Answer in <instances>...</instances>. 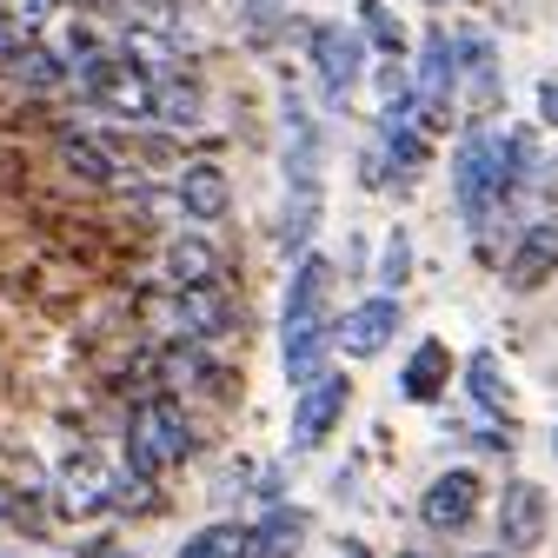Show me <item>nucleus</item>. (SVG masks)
<instances>
[{
	"mask_svg": "<svg viewBox=\"0 0 558 558\" xmlns=\"http://www.w3.org/2000/svg\"><path fill=\"white\" fill-rule=\"evenodd\" d=\"M332 551H339V558H379V551H373V545H366V538H339V545H332Z\"/></svg>",
	"mask_w": 558,
	"mask_h": 558,
	"instance_id": "obj_32",
	"label": "nucleus"
},
{
	"mask_svg": "<svg viewBox=\"0 0 558 558\" xmlns=\"http://www.w3.org/2000/svg\"><path fill=\"white\" fill-rule=\"evenodd\" d=\"M199 452V426H193V412L186 399L173 392H140L133 412H126V426H120V472L133 478H180Z\"/></svg>",
	"mask_w": 558,
	"mask_h": 558,
	"instance_id": "obj_1",
	"label": "nucleus"
},
{
	"mask_svg": "<svg viewBox=\"0 0 558 558\" xmlns=\"http://www.w3.org/2000/svg\"><path fill=\"white\" fill-rule=\"evenodd\" d=\"M293 459H272V465H259V478H253V506H287V493H293Z\"/></svg>",
	"mask_w": 558,
	"mask_h": 558,
	"instance_id": "obj_27",
	"label": "nucleus"
},
{
	"mask_svg": "<svg viewBox=\"0 0 558 558\" xmlns=\"http://www.w3.org/2000/svg\"><path fill=\"white\" fill-rule=\"evenodd\" d=\"M373 87H379V107H412V66L405 60H379Z\"/></svg>",
	"mask_w": 558,
	"mask_h": 558,
	"instance_id": "obj_28",
	"label": "nucleus"
},
{
	"mask_svg": "<svg viewBox=\"0 0 558 558\" xmlns=\"http://www.w3.org/2000/svg\"><path fill=\"white\" fill-rule=\"evenodd\" d=\"M459 386L472 399V418H499V426H512V379H506V360L499 353H465L459 366Z\"/></svg>",
	"mask_w": 558,
	"mask_h": 558,
	"instance_id": "obj_13",
	"label": "nucleus"
},
{
	"mask_svg": "<svg viewBox=\"0 0 558 558\" xmlns=\"http://www.w3.org/2000/svg\"><path fill=\"white\" fill-rule=\"evenodd\" d=\"M313 233H319V193H287V220H279V246L293 259L313 253Z\"/></svg>",
	"mask_w": 558,
	"mask_h": 558,
	"instance_id": "obj_24",
	"label": "nucleus"
},
{
	"mask_svg": "<svg viewBox=\"0 0 558 558\" xmlns=\"http://www.w3.org/2000/svg\"><path fill=\"white\" fill-rule=\"evenodd\" d=\"M53 14V0H0V21H14L21 34H40Z\"/></svg>",
	"mask_w": 558,
	"mask_h": 558,
	"instance_id": "obj_29",
	"label": "nucleus"
},
{
	"mask_svg": "<svg viewBox=\"0 0 558 558\" xmlns=\"http://www.w3.org/2000/svg\"><path fill=\"white\" fill-rule=\"evenodd\" d=\"M60 167L87 186H120V154L94 133H60Z\"/></svg>",
	"mask_w": 558,
	"mask_h": 558,
	"instance_id": "obj_21",
	"label": "nucleus"
},
{
	"mask_svg": "<svg viewBox=\"0 0 558 558\" xmlns=\"http://www.w3.org/2000/svg\"><path fill=\"white\" fill-rule=\"evenodd\" d=\"M167 326H173V339H186V345H214V339L240 332L246 313L233 306L227 287H193V293H173V300H167Z\"/></svg>",
	"mask_w": 558,
	"mask_h": 558,
	"instance_id": "obj_9",
	"label": "nucleus"
},
{
	"mask_svg": "<svg viewBox=\"0 0 558 558\" xmlns=\"http://www.w3.org/2000/svg\"><path fill=\"white\" fill-rule=\"evenodd\" d=\"M313 545V512L306 506H259L253 512V558H300Z\"/></svg>",
	"mask_w": 558,
	"mask_h": 558,
	"instance_id": "obj_14",
	"label": "nucleus"
},
{
	"mask_svg": "<svg viewBox=\"0 0 558 558\" xmlns=\"http://www.w3.org/2000/svg\"><path fill=\"white\" fill-rule=\"evenodd\" d=\"M8 74H14V87H27V94H60V87H66V60H60V47L27 40V47L8 60Z\"/></svg>",
	"mask_w": 558,
	"mask_h": 558,
	"instance_id": "obj_22",
	"label": "nucleus"
},
{
	"mask_svg": "<svg viewBox=\"0 0 558 558\" xmlns=\"http://www.w3.org/2000/svg\"><path fill=\"white\" fill-rule=\"evenodd\" d=\"M66 558H140V551L120 538V525H94V532H81L66 545Z\"/></svg>",
	"mask_w": 558,
	"mask_h": 558,
	"instance_id": "obj_26",
	"label": "nucleus"
},
{
	"mask_svg": "<svg viewBox=\"0 0 558 558\" xmlns=\"http://www.w3.org/2000/svg\"><path fill=\"white\" fill-rule=\"evenodd\" d=\"M373 272H379V293H392V300L405 293V279H412V233H405V227H392V233H386V246H379V266H373Z\"/></svg>",
	"mask_w": 558,
	"mask_h": 558,
	"instance_id": "obj_25",
	"label": "nucleus"
},
{
	"mask_svg": "<svg viewBox=\"0 0 558 558\" xmlns=\"http://www.w3.org/2000/svg\"><path fill=\"white\" fill-rule=\"evenodd\" d=\"M493 519V545L506 551V558H532V551H545L551 545V519H558V506H551V485H538V478H525V472H512L499 493H493V506H485Z\"/></svg>",
	"mask_w": 558,
	"mask_h": 558,
	"instance_id": "obj_2",
	"label": "nucleus"
},
{
	"mask_svg": "<svg viewBox=\"0 0 558 558\" xmlns=\"http://www.w3.org/2000/svg\"><path fill=\"white\" fill-rule=\"evenodd\" d=\"M399 326H405V306H399L392 293L353 300L345 313H332V353H339V360H353V366L386 360V353H392V339H399Z\"/></svg>",
	"mask_w": 558,
	"mask_h": 558,
	"instance_id": "obj_7",
	"label": "nucleus"
},
{
	"mask_svg": "<svg viewBox=\"0 0 558 558\" xmlns=\"http://www.w3.org/2000/svg\"><path fill=\"white\" fill-rule=\"evenodd\" d=\"M199 113H206V94H199V81H186L180 66L154 74V120H160V126L186 133V126H199Z\"/></svg>",
	"mask_w": 558,
	"mask_h": 558,
	"instance_id": "obj_20",
	"label": "nucleus"
},
{
	"mask_svg": "<svg viewBox=\"0 0 558 558\" xmlns=\"http://www.w3.org/2000/svg\"><path fill=\"white\" fill-rule=\"evenodd\" d=\"M485 506H493V493H485L478 465H446V472H433L426 485H418L412 519L426 525L433 538H465V532L485 525Z\"/></svg>",
	"mask_w": 558,
	"mask_h": 558,
	"instance_id": "obj_3",
	"label": "nucleus"
},
{
	"mask_svg": "<svg viewBox=\"0 0 558 558\" xmlns=\"http://www.w3.org/2000/svg\"><path fill=\"white\" fill-rule=\"evenodd\" d=\"M360 34H366V47L379 53V60H405L412 53V40H405V21L386 8V0H360V21H353Z\"/></svg>",
	"mask_w": 558,
	"mask_h": 558,
	"instance_id": "obj_23",
	"label": "nucleus"
},
{
	"mask_svg": "<svg viewBox=\"0 0 558 558\" xmlns=\"http://www.w3.org/2000/svg\"><path fill=\"white\" fill-rule=\"evenodd\" d=\"M319 173H326V140H319L313 113L287 94V186L293 193H319Z\"/></svg>",
	"mask_w": 558,
	"mask_h": 558,
	"instance_id": "obj_15",
	"label": "nucleus"
},
{
	"mask_svg": "<svg viewBox=\"0 0 558 558\" xmlns=\"http://www.w3.org/2000/svg\"><path fill=\"white\" fill-rule=\"evenodd\" d=\"M459 558H506L499 545H472V551H459Z\"/></svg>",
	"mask_w": 558,
	"mask_h": 558,
	"instance_id": "obj_34",
	"label": "nucleus"
},
{
	"mask_svg": "<svg viewBox=\"0 0 558 558\" xmlns=\"http://www.w3.org/2000/svg\"><path fill=\"white\" fill-rule=\"evenodd\" d=\"M332 326H300V332H279V373H287V386H313L332 373Z\"/></svg>",
	"mask_w": 558,
	"mask_h": 558,
	"instance_id": "obj_16",
	"label": "nucleus"
},
{
	"mask_svg": "<svg viewBox=\"0 0 558 558\" xmlns=\"http://www.w3.org/2000/svg\"><path fill=\"white\" fill-rule=\"evenodd\" d=\"M173 206H180V220H193V227L227 220L233 214V180H227V167L220 160H186L180 180H173Z\"/></svg>",
	"mask_w": 558,
	"mask_h": 558,
	"instance_id": "obj_10",
	"label": "nucleus"
},
{
	"mask_svg": "<svg viewBox=\"0 0 558 558\" xmlns=\"http://www.w3.org/2000/svg\"><path fill=\"white\" fill-rule=\"evenodd\" d=\"M14 506H21V485H14V478H0V532L14 525Z\"/></svg>",
	"mask_w": 558,
	"mask_h": 558,
	"instance_id": "obj_31",
	"label": "nucleus"
},
{
	"mask_svg": "<svg viewBox=\"0 0 558 558\" xmlns=\"http://www.w3.org/2000/svg\"><path fill=\"white\" fill-rule=\"evenodd\" d=\"M107 493H113V465L87 439L66 446L47 465V506H53V519H100L107 525Z\"/></svg>",
	"mask_w": 558,
	"mask_h": 558,
	"instance_id": "obj_4",
	"label": "nucleus"
},
{
	"mask_svg": "<svg viewBox=\"0 0 558 558\" xmlns=\"http://www.w3.org/2000/svg\"><path fill=\"white\" fill-rule=\"evenodd\" d=\"M392 558H439V551H426V545H399Z\"/></svg>",
	"mask_w": 558,
	"mask_h": 558,
	"instance_id": "obj_33",
	"label": "nucleus"
},
{
	"mask_svg": "<svg viewBox=\"0 0 558 558\" xmlns=\"http://www.w3.org/2000/svg\"><path fill=\"white\" fill-rule=\"evenodd\" d=\"M332 287H339V266L326 253H300L287 272V300H279V332L332 326Z\"/></svg>",
	"mask_w": 558,
	"mask_h": 558,
	"instance_id": "obj_8",
	"label": "nucleus"
},
{
	"mask_svg": "<svg viewBox=\"0 0 558 558\" xmlns=\"http://www.w3.org/2000/svg\"><path fill=\"white\" fill-rule=\"evenodd\" d=\"M551 459H558V426H551Z\"/></svg>",
	"mask_w": 558,
	"mask_h": 558,
	"instance_id": "obj_35",
	"label": "nucleus"
},
{
	"mask_svg": "<svg viewBox=\"0 0 558 558\" xmlns=\"http://www.w3.org/2000/svg\"><path fill=\"white\" fill-rule=\"evenodd\" d=\"M538 126H551V133H558V74H545V81H538Z\"/></svg>",
	"mask_w": 558,
	"mask_h": 558,
	"instance_id": "obj_30",
	"label": "nucleus"
},
{
	"mask_svg": "<svg viewBox=\"0 0 558 558\" xmlns=\"http://www.w3.org/2000/svg\"><path fill=\"white\" fill-rule=\"evenodd\" d=\"M306 53H313V74H319L326 107L345 113V100H353L360 81L373 74V47H366V34H360V27H345V21H319L313 40H306Z\"/></svg>",
	"mask_w": 558,
	"mask_h": 558,
	"instance_id": "obj_5",
	"label": "nucleus"
},
{
	"mask_svg": "<svg viewBox=\"0 0 558 558\" xmlns=\"http://www.w3.org/2000/svg\"><path fill=\"white\" fill-rule=\"evenodd\" d=\"M345 412H353V379H345L339 366L326 373V379H313V386H300L293 392V418H287V452L293 459H306V452H319L339 426H345Z\"/></svg>",
	"mask_w": 558,
	"mask_h": 558,
	"instance_id": "obj_6",
	"label": "nucleus"
},
{
	"mask_svg": "<svg viewBox=\"0 0 558 558\" xmlns=\"http://www.w3.org/2000/svg\"><path fill=\"white\" fill-rule=\"evenodd\" d=\"M446 392H452V345L426 332V339H418L412 353L399 360V399H405V405H439Z\"/></svg>",
	"mask_w": 558,
	"mask_h": 558,
	"instance_id": "obj_11",
	"label": "nucleus"
},
{
	"mask_svg": "<svg viewBox=\"0 0 558 558\" xmlns=\"http://www.w3.org/2000/svg\"><path fill=\"white\" fill-rule=\"evenodd\" d=\"M545 279H558V220H532L506 253V287L512 293H538Z\"/></svg>",
	"mask_w": 558,
	"mask_h": 558,
	"instance_id": "obj_12",
	"label": "nucleus"
},
{
	"mask_svg": "<svg viewBox=\"0 0 558 558\" xmlns=\"http://www.w3.org/2000/svg\"><path fill=\"white\" fill-rule=\"evenodd\" d=\"M173 558H253V519L227 512V519H206L180 538Z\"/></svg>",
	"mask_w": 558,
	"mask_h": 558,
	"instance_id": "obj_19",
	"label": "nucleus"
},
{
	"mask_svg": "<svg viewBox=\"0 0 558 558\" xmlns=\"http://www.w3.org/2000/svg\"><path fill=\"white\" fill-rule=\"evenodd\" d=\"M220 272H227V259H220V246L206 240V233H180V240L167 246V287H173V293L220 287Z\"/></svg>",
	"mask_w": 558,
	"mask_h": 558,
	"instance_id": "obj_18",
	"label": "nucleus"
},
{
	"mask_svg": "<svg viewBox=\"0 0 558 558\" xmlns=\"http://www.w3.org/2000/svg\"><path fill=\"white\" fill-rule=\"evenodd\" d=\"M167 506H173V485H160V478H133V472H120L113 465V493H107V525H154V519H167Z\"/></svg>",
	"mask_w": 558,
	"mask_h": 558,
	"instance_id": "obj_17",
	"label": "nucleus"
}]
</instances>
